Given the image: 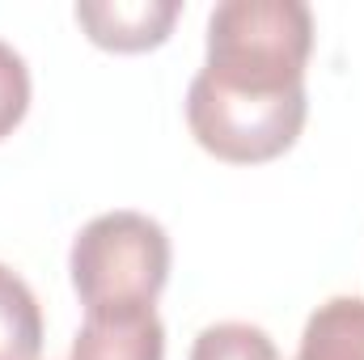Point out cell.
I'll return each mask as SVG.
<instances>
[{"label": "cell", "mask_w": 364, "mask_h": 360, "mask_svg": "<svg viewBox=\"0 0 364 360\" xmlns=\"http://www.w3.org/2000/svg\"><path fill=\"white\" fill-rule=\"evenodd\" d=\"M73 360H166V327L153 305L93 309L73 339Z\"/></svg>", "instance_id": "5"}, {"label": "cell", "mask_w": 364, "mask_h": 360, "mask_svg": "<svg viewBox=\"0 0 364 360\" xmlns=\"http://www.w3.org/2000/svg\"><path fill=\"white\" fill-rule=\"evenodd\" d=\"M43 356V309L30 284L0 263V360Z\"/></svg>", "instance_id": "7"}, {"label": "cell", "mask_w": 364, "mask_h": 360, "mask_svg": "<svg viewBox=\"0 0 364 360\" xmlns=\"http://www.w3.org/2000/svg\"><path fill=\"white\" fill-rule=\"evenodd\" d=\"M314 17L301 0H225L208 17V60L199 77L250 97L305 90Z\"/></svg>", "instance_id": "1"}, {"label": "cell", "mask_w": 364, "mask_h": 360, "mask_svg": "<svg viewBox=\"0 0 364 360\" xmlns=\"http://www.w3.org/2000/svg\"><path fill=\"white\" fill-rule=\"evenodd\" d=\"M77 21L85 26L90 43L106 51H149L170 38L178 21L174 0H85L77 4Z\"/></svg>", "instance_id": "4"}, {"label": "cell", "mask_w": 364, "mask_h": 360, "mask_svg": "<svg viewBox=\"0 0 364 360\" xmlns=\"http://www.w3.org/2000/svg\"><path fill=\"white\" fill-rule=\"evenodd\" d=\"M296 360H364V297L322 301L301 331Z\"/></svg>", "instance_id": "6"}, {"label": "cell", "mask_w": 364, "mask_h": 360, "mask_svg": "<svg viewBox=\"0 0 364 360\" xmlns=\"http://www.w3.org/2000/svg\"><path fill=\"white\" fill-rule=\"evenodd\" d=\"M191 360H279L275 352V339L263 327H250V322H216V327H203Z\"/></svg>", "instance_id": "8"}, {"label": "cell", "mask_w": 364, "mask_h": 360, "mask_svg": "<svg viewBox=\"0 0 364 360\" xmlns=\"http://www.w3.org/2000/svg\"><path fill=\"white\" fill-rule=\"evenodd\" d=\"M26 110H30V68L9 43H0V140L26 119Z\"/></svg>", "instance_id": "9"}, {"label": "cell", "mask_w": 364, "mask_h": 360, "mask_svg": "<svg viewBox=\"0 0 364 360\" xmlns=\"http://www.w3.org/2000/svg\"><path fill=\"white\" fill-rule=\"evenodd\" d=\"M68 271L85 314L144 309L170 280V238L144 212H102L77 233Z\"/></svg>", "instance_id": "2"}, {"label": "cell", "mask_w": 364, "mask_h": 360, "mask_svg": "<svg viewBox=\"0 0 364 360\" xmlns=\"http://www.w3.org/2000/svg\"><path fill=\"white\" fill-rule=\"evenodd\" d=\"M305 90L275 93V97H250L212 85L195 73L186 90V123L199 149H208L220 162L233 166H259L288 153L305 127Z\"/></svg>", "instance_id": "3"}]
</instances>
